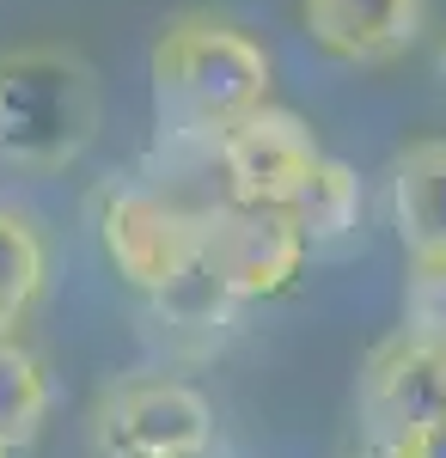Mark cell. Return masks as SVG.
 <instances>
[{
  "label": "cell",
  "mask_w": 446,
  "mask_h": 458,
  "mask_svg": "<svg viewBox=\"0 0 446 458\" xmlns=\"http://www.w3.org/2000/svg\"><path fill=\"white\" fill-rule=\"evenodd\" d=\"M270 49L214 13H177L153 37V110L159 129L214 141L239 116L270 105Z\"/></svg>",
  "instance_id": "cell-1"
},
{
  "label": "cell",
  "mask_w": 446,
  "mask_h": 458,
  "mask_svg": "<svg viewBox=\"0 0 446 458\" xmlns=\"http://www.w3.org/2000/svg\"><path fill=\"white\" fill-rule=\"evenodd\" d=\"M104 129L99 68L62 43L0 55V159L19 172H68Z\"/></svg>",
  "instance_id": "cell-2"
},
{
  "label": "cell",
  "mask_w": 446,
  "mask_h": 458,
  "mask_svg": "<svg viewBox=\"0 0 446 458\" xmlns=\"http://www.w3.org/2000/svg\"><path fill=\"white\" fill-rule=\"evenodd\" d=\"M202 220V263L214 287L233 300V306H251V300H275L300 282V269L312 263L306 233L294 226L287 208H263V202H220V208H196Z\"/></svg>",
  "instance_id": "cell-3"
},
{
  "label": "cell",
  "mask_w": 446,
  "mask_h": 458,
  "mask_svg": "<svg viewBox=\"0 0 446 458\" xmlns=\"http://www.w3.org/2000/svg\"><path fill=\"white\" fill-rule=\"evenodd\" d=\"M99 245L123 282L159 300L196 269L202 220L196 208H177L172 196L147 183H116L99 196Z\"/></svg>",
  "instance_id": "cell-4"
},
{
  "label": "cell",
  "mask_w": 446,
  "mask_h": 458,
  "mask_svg": "<svg viewBox=\"0 0 446 458\" xmlns=\"http://www.w3.org/2000/svg\"><path fill=\"white\" fill-rule=\"evenodd\" d=\"M99 458H208L214 453V403L184 379H129L110 386L92 410Z\"/></svg>",
  "instance_id": "cell-5"
},
{
  "label": "cell",
  "mask_w": 446,
  "mask_h": 458,
  "mask_svg": "<svg viewBox=\"0 0 446 458\" xmlns=\"http://www.w3.org/2000/svg\"><path fill=\"white\" fill-rule=\"evenodd\" d=\"M446 416V349L422 330L385 336L361 367V434L379 453H398Z\"/></svg>",
  "instance_id": "cell-6"
},
{
  "label": "cell",
  "mask_w": 446,
  "mask_h": 458,
  "mask_svg": "<svg viewBox=\"0 0 446 458\" xmlns=\"http://www.w3.org/2000/svg\"><path fill=\"white\" fill-rule=\"evenodd\" d=\"M208 147L220 159L227 196L233 202H263V208H287L300 196V183L312 177L318 153H324L294 110H275V105H257L233 129H220Z\"/></svg>",
  "instance_id": "cell-7"
},
{
  "label": "cell",
  "mask_w": 446,
  "mask_h": 458,
  "mask_svg": "<svg viewBox=\"0 0 446 458\" xmlns=\"http://www.w3.org/2000/svg\"><path fill=\"white\" fill-rule=\"evenodd\" d=\"M300 19L324 55L348 68H379L416 49L428 0H300Z\"/></svg>",
  "instance_id": "cell-8"
},
{
  "label": "cell",
  "mask_w": 446,
  "mask_h": 458,
  "mask_svg": "<svg viewBox=\"0 0 446 458\" xmlns=\"http://www.w3.org/2000/svg\"><path fill=\"white\" fill-rule=\"evenodd\" d=\"M391 226L410 263H446V141H416L391 159Z\"/></svg>",
  "instance_id": "cell-9"
},
{
  "label": "cell",
  "mask_w": 446,
  "mask_h": 458,
  "mask_svg": "<svg viewBox=\"0 0 446 458\" xmlns=\"http://www.w3.org/2000/svg\"><path fill=\"white\" fill-rule=\"evenodd\" d=\"M56 410V386H49V367L43 354L19 343V330H0V458L25 453L43 422Z\"/></svg>",
  "instance_id": "cell-10"
},
{
  "label": "cell",
  "mask_w": 446,
  "mask_h": 458,
  "mask_svg": "<svg viewBox=\"0 0 446 458\" xmlns=\"http://www.w3.org/2000/svg\"><path fill=\"white\" fill-rule=\"evenodd\" d=\"M361 208H367V196H361V177L348 172L343 159H330V153H318L312 177L300 183V196L287 202L294 226L306 233L312 257H318V250L348 245V239L361 233Z\"/></svg>",
  "instance_id": "cell-11"
},
{
  "label": "cell",
  "mask_w": 446,
  "mask_h": 458,
  "mask_svg": "<svg viewBox=\"0 0 446 458\" xmlns=\"http://www.w3.org/2000/svg\"><path fill=\"white\" fill-rule=\"evenodd\" d=\"M49 245L19 208H0V330H19V318L43 300Z\"/></svg>",
  "instance_id": "cell-12"
},
{
  "label": "cell",
  "mask_w": 446,
  "mask_h": 458,
  "mask_svg": "<svg viewBox=\"0 0 446 458\" xmlns=\"http://www.w3.org/2000/svg\"><path fill=\"white\" fill-rule=\"evenodd\" d=\"M404 324L434 336L446 349V263H410V287H404Z\"/></svg>",
  "instance_id": "cell-13"
},
{
  "label": "cell",
  "mask_w": 446,
  "mask_h": 458,
  "mask_svg": "<svg viewBox=\"0 0 446 458\" xmlns=\"http://www.w3.org/2000/svg\"><path fill=\"white\" fill-rule=\"evenodd\" d=\"M398 458H446V416L434 428H422L416 440H404V446H398Z\"/></svg>",
  "instance_id": "cell-14"
},
{
  "label": "cell",
  "mask_w": 446,
  "mask_h": 458,
  "mask_svg": "<svg viewBox=\"0 0 446 458\" xmlns=\"http://www.w3.org/2000/svg\"><path fill=\"white\" fill-rule=\"evenodd\" d=\"M361 458H398V453H379V446H367V453H361Z\"/></svg>",
  "instance_id": "cell-15"
},
{
  "label": "cell",
  "mask_w": 446,
  "mask_h": 458,
  "mask_svg": "<svg viewBox=\"0 0 446 458\" xmlns=\"http://www.w3.org/2000/svg\"><path fill=\"white\" fill-rule=\"evenodd\" d=\"M441 80H446V43H441Z\"/></svg>",
  "instance_id": "cell-16"
}]
</instances>
